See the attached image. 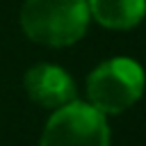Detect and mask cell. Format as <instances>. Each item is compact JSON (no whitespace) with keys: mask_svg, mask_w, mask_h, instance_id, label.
Returning a JSON list of instances; mask_svg holds the SVG:
<instances>
[{"mask_svg":"<svg viewBox=\"0 0 146 146\" xmlns=\"http://www.w3.org/2000/svg\"><path fill=\"white\" fill-rule=\"evenodd\" d=\"M87 23V0H25L21 9L23 32L34 43L50 48H64L82 39Z\"/></svg>","mask_w":146,"mask_h":146,"instance_id":"6da1fadb","label":"cell"},{"mask_svg":"<svg viewBox=\"0 0 146 146\" xmlns=\"http://www.w3.org/2000/svg\"><path fill=\"white\" fill-rule=\"evenodd\" d=\"M144 91V71L135 59L114 57L98 64L87 78L89 105L100 114H121L132 107Z\"/></svg>","mask_w":146,"mask_h":146,"instance_id":"7a4b0ae2","label":"cell"},{"mask_svg":"<svg viewBox=\"0 0 146 146\" xmlns=\"http://www.w3.org/2000/svg\"><path fill=\"white\" fill-rule=\"evenodd\" d=\"M39 146H110L105 114L89 103L71 100L48 119Z\"/></svg>","mask_w":146,"mask_h":146,"instance_id":"3957f363","label":"cell"},{"mask_svg":"<svg viewBox=\"0 0 146 146\" xmlns=\"http://www.w3.org/2000/svg\"><path fill=\"white\" fill-rule=\"evenodd\" d=\"M25 91L27 96L41 105L57 110L71 100H75V84L68 73L52 64H36L25 73Z\"/></svg>","mask_w":146,"mask_h":146,"instance_id":"277c9868","label":"cell"},{"mask_svg":"<svg viewBox=\"0 0 146 146\" xmlns=\"http://www.w3.org/2000/svg\"><path fill=\"white\" fill-rule=\"evenodd\" d=\"M89 16L110 30H130L146 16V0H87Z\"/></svg>","mask_w":146,"mask_h":146,"instance_id":"5b68a950","label":"cell"}]
</instances>
